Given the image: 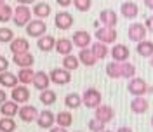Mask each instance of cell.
I'll return each mask as SVG.
<instances>
[{
  "label": "cell",
  "mask_w": 153,
  "mask_h": 132,
  "mask_svg": "<svg viewBox=\"0 0 153 132\" xmlns=\"http://www.w3.org/2000/svg\"><path fill=\"white\" fill-rule=\"evenodd\" d=\"M127 90H129L134 97H139V96H144L146 92H153V87H150L143 78L134 76V78L129 80V84H127Z\"/></svg>",
  "instance_id": "cell-1"
},
{
  "label": "cell",
  "mask_w": 153,
  "mask_h": 132,
  "mask_svg": "<svg viewBox=\"0 0 153 132\" xmlns=\"http://www.w3.org/2000/svg\"><path fill=\"white\" fill-rule=\"evenodd\" d=\"M101 92L96 89V87H87L82 94V104L91 108V110H96L97 106H101Z\"/></svg>",
  "instance_id": "cell-2"
},
{
  "label": "cell",
  "mask_w": 153,
  "mask_h": 132,
  "mask_svg": "<svg viewBox=\"0 0 153 132\" xmlns=\"http://www.w3.org/2000/svg\"><path fill=\"white\" fill-rule=\"evenodd\" d=\"M30 21H31V9L26 7V5H18V7H14V14H12V23L18 26V28H26V24H28Z\"/></svg>",
  "instance_id": "cell-3"
},
{
  "label": "cell",
  "mask_w": 153,
  "mask_h": 132,
  "mask_svg": "<svg viewBox=\"0 0 153 132\" xmlns=\"http://www.w3.org/2000/svg\"><path fill=\"white\" fill-rule=\"evenodd\" d=\"M26 35L33 38H40L44 35H47V24L42 19H31L26 24Z\"/></svg>",
  "instance_id": "cell-4"
},
{
  "label": "cell",
  "mask_w": 153,
  "mask_h": 132,
  "mask_svg": "<svg viewBox=\"0 0 153 132\" xmlns=\"http://www.w3.org/2000/svg\"><path fill=\"white\" fill-rule=\"evenodd\" d=\"M49 78H51L52 84L66 85V84H70V80H71V71H68L65 68H52L51 73H49Z\"/></svg>",
  "instance_id": "cell-5"
},
{
  "label": "cell",
  "mask_w": 153,
  "mask_h": 132,
  "mask_svg": "<svg viewBox=\"0 0 153 132\" xmlns=\"http://www.w3.org/2000/svg\"><path fill=\"white\" fill-rule=\"evenodd\" d=\"M146 31H148V30H146L144 24H141V23H132V24L129 26V30H127V37H129V40L139 44V42L146 40Z\"/></svg>",
  "instance_id": "cell-6"
},
{
  "label": "cell",
  "mask_w": 153,
  "mask_h": 132,
  "mask_svg": "<svg viewBox=\"0 0 153 132\" xmlns=\"http://www.w3.org/2000/svg\"><path fill=\"white\" fill-rule=\"evenodd\" d=\"M94 118H97L99 122H103V123L111 122L115 118V110L110 104H101V106H97L94 110Z\"/></svg>",
  "instance_id": "cell-7"
},
{
  "label": "cell",
  "mask_w": 153,
  "mask_h": 132,
  "mask_svg": "<svg viewBox=\"0 0 153 132\" xmlns=\"http://www.w3.org/2000/svg\"><path fill=\"white\" fill-rule=\"evenodd\" d=\"M94 37L97 38V42H103V44H113L117 40V31L115 28H108V26H101V28L96 30Z\"/></svg>",
  "instance_id": "cell-8"
},
{
  "label": "cell",
  "mask_w": 153,
  "mask_h": 132,
  "mask_svg": "<svg viewBox=\"0 0 153 132\" xmlns=\"http://www.w3.org/2000/svg\"><path fill=\"white\" fill-rule=\"evenodd\" d=\"M54 26L57 30H61V31H65V30H70L73 26V16L66 12V10H61V12H57L56 18H54Z\"/></svg>",
  "instance_id": "cell-9"
},
{
  "label": "cell",
  "mask_w": 153,
  "mask_h": 132,
  "mask_svg": "<svg viewBox=\"0 0 153 132\" xmlns=\"http://www.w3.org/2000/svg\"><path fill=\"white\" fill-rule=\"evenodd\" d=\"M38 113H40V111H38L35 106H31V104H23V106L19 108L18 115L25 123H31V122H37Z\"/></svg>",
  "instance_id": "cell-10"
},
{
  "label": "cell",
  "mask_w": 153,
  "mask_h": 132,
  "mask_svg": "<svg viewBox=\"0 0 153 132\" xmlns=\"http://www.w3.org/2000/svg\"><path fill=\"white\" fill-rule=\"evenodd\" d=\"M10 97H12V101L18 104H26L30 99V89L26 85H16L14 89H12V92H10Z\"/></svg>",
  "instance_id": "cell-11"
},
{
  "label": "cell",
  "mask_w": 153,
  "mask_h": 132,
  "mask_svg": "<svg viewBox=\"0 0 153 132\" xmlns=\"http://www.w3.org/2000/svg\"><path fill=\"white\" fill-rule=\"evenodd\" d=\"M56 123V115L52 113L51 110H44L38 113V118H37V125L40 129H52Z\"/></svg>",
  "instance_id": "cell-12"
},
{
  "label": "cell",
  "mask_w": 153,
  "mask_h": 132,
  "mask_svg": "<svg viewBox=\"0 0 153 132\" xmlns=\"http://www.w3.org/2000/svg\"><path fill=\"white\" fill-rule=\"evenodd\" d=\"M91 33L89 31H85V30H78V31H75L73 33V45H76L78 49H87L89 45H91Z\"/></svg>",
  "instance_id": "cell-13"
},
{
  "label": "cell",
  "mask_w": 153,
  "mask_h": 132,
  "mask_svg": "<svg viewBox=\"0 0 153 132\" xmlns=\"http://www.w3.org/2000/svg\"><path fill=\"white\" fill-rule=\"evenodd\" d=\"M111 57H113V61H117V63H124V61H127L129 59V47L127 45H124V44H115L113 47H111Z\"/></svg>",
  "instance_id": "cell-14"
},
{
  "label": "cell",
  "mask_w": 153,
  "mask_h": 132,
  "mask_svg": "<svg viewBox=\"0 0 153 132\" xmlns=\"http://www.w3.org/2000/svg\"><path fill=\"white\" fill-rule=\"evenodd\" d=\"M99 21L103 23V26H108V28H115L117 23H118V16L117 12L111 9H105L99 12Z\"/></svg>",
  "instance_id": "cell-15"
},
{
  "label": "cell",
  "mask_w": 153,
  "mask_h": 132,
  "mask_svg": "<svg viewBox=\"0 0 153 132\" xmlns=\"http://www.w3.org/2000/svg\"><path fill=\"white\" fill-rule=\"evenodd\" d=\"M9 49H10V52H12V56H14V54H25V52H30V42L26 38L18 37L10 42Z\"/></svg>",
  "instance_id": "cell-16"
},
{
  "label": "cell",
  "mask_w": 153,
  "mask_h": 132,
  "mask_svg": "<svg viewBox=\"0 0 153 132\" xmlns=\"http://www.w3.org/2000/svg\"><path fill=\"white\" fill-rule=\"evenodd\" d=\"M33 87L35 89H38L40 92L42 90H45V89H49V84H51V78H49V73H45V71H35V76H33Z\"/></svg>",
  "instance_id": "cell-17"
},
{
  "label": "cell",
  "mask_w": 153,
  "mask_h": 132,
  "mask_svg": "<svg viewBox=\"0 0 153 132\" xmlns=\"http://www.w3.org/2000/svg\"><path fill=\"white\" fill-rule=\"evenodd\" d=\"M33 61H35V57L33 54H30V52H25V54H14L12 56V63L19 68H31L33 66Z\"/></svg>",
  "instance_id": "cell-18"
},
{
  "label": "cell",
  "mask_w": 153,
  "mask_h": 132,
  "mask_svg": "<svg viewBox=\"0 0 153 132\" xmlns=\"http://www.w3.org/2000/svg\"><path fill=\"white\" fill-rule=\"evenodd\" d=\"M54 50L65 57V56H68V54H71V50H73V42H71L70 38H59V40H56Z\"/></svg>",
  "instance_id": "cell-19"
},
{
  "label": "cell",
  "mask_w": 153,
  "mask_h": 132,
  "mask_svg": "<svg viewBox=\"0 0 153 132\" xmlns=\"http://www.w3.org/2000/svg\"><path fill=\"white\" fill-rule=\"evenodd\" d=\"M148 108H150V103L144 99L143 96L134 97L132 101H131V110H132V113L143 115V113H146V111H148Z\"/></svg>",
  "instance_id": "cell-20"
},
{
  "label": "cell",
  "mask_w": 153,
  "mask_h": 132,
  "mask_svg": "<svg viewBox=\"0 0 153 132\" xmlns=\"http://www.w3.org/2000/svg\"><path fill=\"white\" fill-rule=\"evenodd\" d=\"M54 45H56V38L52 35H44V37L37 38V47L42 50V52H51L54 50Z\"/></svg>",
  "instance_id": "cell-21"
},
{
  "label": "cell",
  "mask_w": 153,
  "mask_h": 132,
  "mask_svg": "<svg viewBox=\"0 0 153 132\" xmlns=\"http://www.w3.org/2000/svg\"><path fill=\"white\" fill-rule=\"evenodd\" d=\"M120 14H122L125 19H134L139 14L137 4H134V2H124V4L120 5Z\"/></svg>",
  "instance_id": "cell-22"
},
{
  "label": "cell",
  "mask_w": 153,
  "mask_h": 132,
  "mask_svg": "<svg viewBox=\"0 0 153 132\" xmlns=\"http://www.w3.org/2000/svg\"><path fill=\"white\" fill-rule=\"evenodd\" d=\"M0 113H2V116H9V118L16 116V115L19 113L18 103H14V101H5L4 104H0Z\"/></svg>",
  "instance_id": "cell-23"
},
{
  "label": "cell",
  "mask_w": 153,
  "mask_h": 132,
  "mask_svg": "<svg viewBox=\"0 0 153 132\" xmlns=\"http://www.w3.org/2000/svg\"><path fill=\"white\" fill-rule=\"evenodd\" d=\"M18 82H19V80H18V75L10 73L9 70L0 73V85H2V87H9V89H14V87L18 85Z\"/></svg>",
  "instance_id": "cell-24"
},
{
  "label": "cell",
  "mask_w": 153,
  "mask_h": 132,
  "mask_svg": "<svg viewBox=\"0 0 153 132\" xmlns=\"http://www.w3.org/2000/svg\"><path fill=\"white\" fill-rule=\"evenodd\" d=\"M78 61H80V65H85V66H94L97 63V59H96V56L92 54L91 49H80Z\"/></svg>",
  "instance_id": "cell-25"
},
{
  "label": "cell",
  "mask_w": 153,
  "mask_h": 132,
  "mask_svg": "<svg viewBox=\"0 0 153 132\" xmlns=\"http://www.w3.org/2000/svg\"><path fill=\"white\" fill-rule=\"evenodd\" d=\"M51 5L47 2H37L33 5V14L37 16V19H44V18H49L51 16Z\"/></svg>",
  "instance_id": "cell-26"
},
{
  "label": "cell",
  "mask_w": 153,
  "mask_h": 132,
  "mask_svg": "<svg viewBox=\"0 0 153 132\" xmlns=\"http://www.w3.org/2000/svg\"><path fill=\"white\" fill-rule=\"evenodd\" d=\"M65 106L68 110H76L82 106V96L76 94V92H70L65 96Z\"/></svg>",
  "instance_id": "cell-27"
},
{
  "label": "cell",
  "mask_w": 153,
  "mask_h": 132,
  "mask_svg": "<svg viewBox=\"0 0 153 132\" xmlns=\"http://www.w3.org/2000/svg\"><path fill=\"white\" fill-rule=\"evenodd\" d=\"M136 52L141 57H152L153 56V42L152 40H143L137 44L136 47Z\"/></svg>",
  "instance_id": "cell-28"
},
{
  "label": "cell",
  "mask_w": 153,
  "mask_h": 132,
  "mask_svg": "<svg viewBox=\"0 0 153 132\" xmlns=\"http://www.w3.org/2000/svg\"><path fill=\"white\" fill-rule=\"evenodd\" d=\"M91 50H92V54L96 56V59H105L108 56V45L103 44V42H94L92 45H91Z\"/></svg>",
  "instance_id": "cell-29"
},
{
  "label": "cell",
  "mask_w": 153,
  "mask_h": 132,
  "mask_svg": "<svg viewBox=\"0 0 153 132\" xmlns=\"http://www.w3.org/2000/svg\"><path fill=\"white\" fill-rule=\"evenodd\" d=\"M33 76H35V71L31 68H19L18 71V80L23 85H28L33 82Z\"/></svg>",
  "instance_id": "cell-30"
},
{
  "label": "cell",
  "mask_w": 153,
  "mask_h": 132,
  "mask_svg": "<svg viewBox=\"0 0 153 132\" xmlns=\"http://www.w3.org/2000/svg\"><path fill=\"white\" fill-rule=\"evenodd\" d=\"M56 123L59 127L68 129V127L73 123V115L70 113V111H59V113L56 115Z\"/></svg>",
  "instance_id": "cell-31"
},
{
  "label": "cell",
  "mask_w": 153,
  "mask_h": 132,
  "mask_svg": "<svg viewBox=\"0 0 153 132\" xmlns=\"http://www.w3.org/2000/svg\"><path fill=\"white\" fill-rule=\"evenodd\" d=\"M80 66V61H78V56H73V54H68V56L63 57V68L68 70V71H75L76 68Z\"/></svg>",
  "instance_id": "cell-32"
},
{
  "label": "cell",
  "mask_w": 153,
  "mask_h": 132,
  "mask_svg": "<svg viewBox=\"0 0 153 132\" xmlns=\"http://www.w3.org/2000/svg\"><path fill=\"white\" fill-rule=\"evenodd\" d=\"M56 92L54 90H51V89H45V90H42L40 96H38V99H40V103L45 104V106H51V104L56 103Z\"/></svg>",
  "instance_id": "cell-33"
},
{
  "label": "cell",
  "mask_w": 153,
  "mask_h": 132,
  "mask_svg": "<svg viewBox=\"0 0 153 132\" xmlns=\"http://www.w3.org/2000/svg\"><path fill=\"white\" fill-rule=\"evenodd\" d=\"M120 71H122V78H134L136 76V66L132 65V63H127V61H124V63H120Z\"/></svg>",
  "instance_id": "cell-34"
},
{
  "label": "cell",
  "mask_w": 153,
  "mask_h": 132,
  "mask_svg": "<svg viewBox=\"0 0 153 132\" xmlns=\"http://www.w3.org/2000/svg\"><path fill=\"white\" fill-rule=\"evenodd\" d=\"M106 75L110 78H122V71H120V63H108L106 65Z\"/></svg>",
  "instance_id": "cell-35"
},
{
  "label": "cell",
  "mask_w": 153,
  "mask_h": 132,
  "mask_svg": "<svg viewBox=\"0 0 153 132\" xmlns=\"http://www.w3.org/2000/svg\"><path fill=\"white\" fill-rule=\"evenodd\" d=\"M14 131H16L14 118H9V116L0 118V132H14Z\"/></svg>",
  "instance_id": "cell-36"
},
{
  "label": "cell",
  "mask_w": 153,
  "mask_h": 132,
  "mask_svg": "<svg viewBox=\"0 0 153 132\" xmlns=\"http://www.w3.org/2000/svg\"><path fill=\"white\" fill-rule=\"evenodd\" d=\"M12 14H14V9L10 7L9 4H2V5H0V21H2V23L10 21V19H12Z\"/></svg>",
  "instance_id": "cell-37"
},
{
  "label": "cell",
  "mask_w": 153,
  "mask_h": 132,
  "mask_svg": "<svg viewBox=\"0 0 153 132\" xmlns=\"http://www.w3.org/2000/svg\"><path fill=\"white\" fill-rule=\"evenodd\" d=\"M14 40V31L7 26L0 28V44H10Z\"/></svg>",
  "instance_id": "cell-38"
},
{
  "label": "cell",
  "mask_w": 153,
  "mask_h": 132,
  "mask_svg": "<svg viewBox=\"0 0 153 132\" xmlns=\"http://www.w3.org/2000/svg\"><path fill=\"white\" fill-rule=\"evenodd\" d=\"M105 125H106V123L99 122L97 118H91L89 123H87V127H89V131H91V132H103V131H105Z\"/></svg>",
  "instance_id": "cell-39"
},
{
  "label": "cell",
  "mask_w": 153,
  "mask_h": 132,
  "mask_svg": "<svg viewBox=\"0 0 153 132\" xmlns=\"http://www.w3.org/2000/svg\"><path fill=\"white\" fill-rule=\"evenodd\" d=\"M73 5H75V9L80 10V12H87V10H91L92 0H73Z\"/></svg>",
  "instance_id": "cell-40"
},
{
  "label": "cell",
  "mask_w": 153,
  "mask_h": 132,
  "mask_svg": "<svg viewBox=\"0 0 153 132\" xmlns=\"http://www.w3.org/2000/svg\"><path fill=\"white\" fill-rule=\"evenodd\" d=\"M7 70H9V61H7V57L0 56V73H2V71H7Z\"/></svg>",
  "instance_id": "cell-41"
},
{
  "label": "cell",
  "mask_w": 153,
  "mask_h": 132,
  "mask_svg": "<svg viewBox=\"0 0 153 132\" xmlns=\"http://www.w3.org/2000/svg\"><path fill=\"white\" fill-rule=\"evenodd\" d=\"M144 26H146V30H148V31H152V33H153V16L146 18V23H144Z\"/></svg>",
  "instance_id": "cell-42"
},
{
  "label": "cell",
  "mask_w": 153,
  "mask_h": 132,
  "mask_svg": "<svg viewBox=\"0 0 153 132\" xmlns=\"http://www.w3.org/2000/svg\"><path fill=\"white\" fill-rule=\"evenodd\" d=\"M71 2H73V0H56V4L59 5V7H68Z\"/></svg>",
  "instance_id": "cell-43"
},
{
  "label": "cell",
  "mask_w": 153,
  "mask_h": 132,
  "mask_svg": "<svg viewBox=\"0 0 153 132\" xmlns=\"http://www.w3.org/2000/svg\"><path fill=\"white\" fill-rule=\"evenodd\" d=\"M49 132H68L65 127H59V125H54L52 129H49Z\"/></svg>",
  "instance_id": "cell-44"
},
{
  "label": "cell",
  "mask_w": 153,
  "mask_h": 132,
  "mask_svg": "<svg viewBox=\"0 0 153 132\" xmlns=\"http://www.w3.org/2000/svg\"><path fill=\"white\" fill-rule=\"evenodd\" d=\"M5 101H7V94H5V90L0 89V104H4Z\"/></svg>",
  "instance_id": "cell-45"
},
{
  "label": "cell",
  "mask_w": 153,
  "mask_h": 132,
  "mask_svg": "<svg viewBox=\"0 0 153 132\" xmlns=\"http://www.w3.org/2000/svg\"><path fill=\"white\" fill-rule=\"evenodd\" d=\"M19 5H28V4H33V2H37V0H16Z\"/></svg>",
  "instance_id": "cell-46"
},
{
  "label": "cell",
  "mask_w": 153,
  "mask_h": 132,
  "mask_svg": "<svg viewBox=\"0 0 153 132\" xmlns=\"http://www.w3.org/2000/svg\"><path fill=\"white\" fill-rule=\"evenodd\" d=\"M144 5H146L148 9H152V10H153V0H144Z\"/></svg>",
  "instance_id": "cell-47"
},
{
  "label": "cell",
  "mask_w": 153,
  "mask_h": 132,
  "mask_svg": "<svg viewBox=\"0 0 153 132\" xmlns=\"http://www.w3.org/2000/svg\"><path fill=\"white\" fill-rule=\"evenodd\" d=\"M117 132H134V131L131 129V127H120V129H118Z\"/></svg>",
  "instance_id": "cell-48"
},
{
  "label": "cell",
  "mask_w": 153,
  "mask_h": 132,
  "mask_svg": "<svg viewBox=\"0 0 153 132\" xmlns=\"http://www.w3.org/2000/svg\"><path fill=\"white\" fill-rule=\"evenodd\" d=\"M103 132H115V131H108V129H105V131H103Z\"/></svg>",
  "instance_id": "cell-49"
},
{
  "label": "cell",
  "mask_w": 153,
  "mask_h": 132,
  "mask_svg": "<svg viewBox=\"0 0 153 132\" xmlns=\"http://www.w3.org/2000/svg\"><path fill=\"white\" fill-rule=\"evenodd\" d=\"M2 4H5V0H0V5H2Z\"/></svg>",
  "instance_id": "cell-50"
},
{
  "label": "cell",
  "mask_w": 153,
  "mask_h": 132,
  "mask_svg": "<svg viewBox=\"0 0 153 132\" xmlns=\"http://www.w3.org/2000/svg\"><path fill=\"white\" fill-rule=\"evenodd\" d=\"M150 63H152V66H153V56H152V61H150Z\"/></svg>",
  "instance_id": "cell-51"
},
{
  "label": "cell",
  "mask_w": 153,
  "mask_h": 132,
  "mask_svg": "<svg viewBox=\"0 0 153 132\" xmlns=\"http://www.w3.org/2000/svg\"><path fill=\"white\" fill-rule=\"evenodd\" d=\"M152 127H153V116H152Z\"/></svg>",
  "instance_id": "cell-52"
},
{
  "label": "cell",
  "mask_w": 153,
  "mask_h": 132,
  "mask_svg": "<svg viewBox=\"0 0 153 132\" xmlns=\"http://www.w3.org/2000/svg\"><path fill=\"white\" fill-rule=\"evenodd\" d=\"M76 132H82V131H76Z\"/></svg>",
  "instance_id": "cell-53"
}]
</instances>
